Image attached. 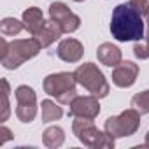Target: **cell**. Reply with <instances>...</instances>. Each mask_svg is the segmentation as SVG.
Instances as JSON below:
<instances>
[{
  "mask_svg": "<svg viewBox=\"0 0 149 149\" xmlns=\"http://www.w3.org/2000/svg\"><path fill=\"white\" fill-rule=\"evenodd\" d=\"M111 33L116 40H142L146 35L144 16L137 13L130 4H119L112 11L111 18Z\"/></svg>",
  "mask_w": 149,
  "mask_h": 149,
  "instance_id": "6da1fadb",
  "label": "cell"
},
{
  "mask_svg": "<svg viewBox=\"0 0 149 149\" xmlns=\"http://www.w3.org/2000/svg\"><path fill=\"white\" fill-rule=\"evenodd\" d=\"M40 44L35 37L32 39H16L13 42H7L6 37L0 39V61L7 70H14L25 61L32 60L39 54Z\"/></svg>",
  "mask_w": 149,
  "mask_h": 149,
  "instance_id": "7a4b0ae2",
  "label": "cell"
},
{
  "mask_svg": "<svg viewBox=\"0 0 149 149\" xmlns=\"http://www.w3.org/2000/svg\"><path fill=\"white\" fill-rule=\"evenodd\" d=\"M77 79L74 72H58V74H49L44 79V91L49 97H54L60 104L70 105V102L77 97L76 90Z\"/></svg>",
  "mask_w": 149,
  "mask_h": 149,
  "instance_id": "3957f363",
  "label": "cell"
},
{
  "mask_svg": "<svg viewBox=\"0 0 149 149\" xmlns=\"http://www.w3.org/2000/svg\"><path fill=\"white\" fill-rule=\"evenodd\" d=\"M72 132L79 139L81 144H84L86 147H93V149H112L114 147V139L111 135H107L105 132H100L95 125L93 119H86V118H74L72 121Z\"/></svg>",
  "mask_w": 149,
  "mask_h": 149,
  "instance_id": "277c9868",
  "label": "cell"
},
{
  "mask_svg": "<svg viewBox=\"0 0 149 149\" xmlns=\"http://www.w3.org/2000/svg\"><path fill=\"white\" fill-rule=\"evenodd\" d=\"M74 76L77 79V84H81L84 90H88L93 97L97 98H104L109 95V83L105 79V76L102 74V70L95 65V63H84L79 65L74 72Z\"/></svg>",
  "mask_w": 149,
  "mask_h": 149,
  "instance_id": "5b68a950",
  "label": "cell"
},
{
  "mask_svg": "<svg viewBox=\"0 0 149 149\" xmlns=\"http://www.w3.org/2000/svg\"><path fill=\"white\" fill-rule=\"evenodd\" d=\"M140 126V112L137 109H126L118 116H112L105 121V133L111 135L112 139H121V137H130L133 135Z\"/></svg>",
  "mask_w": 149,
  "mask_h": 149,
  "instance_id": "8992f818",
  "label": "cell"
},
{
  "mask_svg": "<svg viewBox=\"0 0 149 149\" xmlns=\"http://www.w3.org/2000/svg\"><path fill=\"white\" fill-rule=\"evenodd\" d=\"M14 97H16V116L21 123H32L35 114H37V97H35V91L23 84V86H18L16 91H14Z\"/></svg>",
  "mask_w": 149,
  "mask_h": 149,
  "instance_id": "52a82bcc",
  "label": "cell"
},
{
  "mask_svg": "<svg viewBox=\"0 0 149 149\" xmlns=\"http://www.w3.org/2000/svg\"><path fill=\"white\" fill-rule=\"evenodd\" d=\"M49 18L63 30V33H72L81 26V18L74 14L63 2H53L49 6Z\"/></svg>",
  "mask_w": 149,
  "mask_h": 149,
  "instance_id": "ba28073f",
  "label": "cell"
},
{
  "mask_svg": "<svg viewBox=\"0 0 149 149\" xmlns=\"http://www.w3.org/2000/svg\"><path fill=\"white\" fill-rule=\"evenodd\" d=\"M100 114V104L98 98L93 95L88 97H76L70 102V111L68 116L72 118H86V119H95Z\"/></svg>",
  "mask_w": 149,
  "mask_h": 149,
  "instance_id": "9c48e42d",
  "label": "cell"
},
{
  "mask_svg": "<svg viewBox=\"0 0 149 149\" xmlns=\"http://www.w3.org/2000/svg\"><path fill=\"white\" fill-rule=\"evenodd\" d=\"M139 76V65L133 61H121L112 70V83L118 88H130L137 81Z\"/></svg>",
  "mask_w": 149,
  "mask_h": 149,
  "instance_id": "30bf717a",
  "label": "cell"
},
{
  "mask_svg": "<svg viewBox=\"0 0 149 149\" xmlns=\"http://www.w3.org/2000/svg\"><path fill=\"white\" fill-rule=\"evenodd\" d=\"M56 54H58L60 60H63L67 63H77L83 58V54H84V47H83V44L77 39H72L70 37V39L60 40Z\"/></svg>",
  "mask_w": 149,
  "mask_h": 149,
  "instance_id": "8fae6325",
  "label": "cell"
},
{
  "mask_svg": "<svg viewBox=\"0 0 149 149\" xmlns=\"http://www.w3.org/2000/svg\"><path fill=\"white\" fill-rule=\"evenodd\" d=\"M97 56H98V61L102 65H107V67H112V68L121 63V51H119V47H116L111 42L100 44L98 49H97Z\"/></svg>",
  "mask_w": 149,
  "mask_h": 149,
  "instance_id": "7c38bea8",
  "label": "cell"
},
{
  "mask_svg": "<svg viewBox=\"0 0 149 149\" xmlns=\"http://www.w3.org/2000/svg\"><path fill=\"white\" fill-rule=\"evenodd\" d=\"M23 23H25V28L30 32V35H37L40 32V28L46 25L44 21V14L39 7H28L25 13H23Z\"/></svg>",
  "mask_w": 149,
  "mask_h": 149,
  "instance_id": "4fadbf2b",
  "label": "cell"
},
{
  "mask_svg": "<svg viewBox=\"0 0 149 149\" xmlns=\"http://www.w3.org/2000/svg\"><path fill=\"white\" fill-rule=\"evenodd\" d=\"M61 33H63V30L51 19V21H46V25L40 28V32L35 35V39L39 40V44L42 46V47H49L53 42H56L60 37H61Z\"/></svg>",
  "mask_w": 149,
  "mask_h": 149,
  "instance_id": "5bb4252c",
  "label": "cell"
},
{
  "mask_svg": "<svg viewBox=\"0 0 149 149\" xmlns=\"http://www.w3.org/2000/svg\"><path fill=\"white\" fill-rule=\"evenodd\" d=\"M42 142H44V146L49 147V149L60 147V146L65 142V132H63V128H60V126H49V128L42 133Z\"/></svg>",
  "mask_w": 149,
  "mask_h": 149,
  "instance_id": "9a60e30c",
  "label": "cell"
},
{
  "mask_svg": "<svg viewBox=\"0 0 149 149\" xmlns=\"http://www.w3.org/2000/svg\"><path fill=\"white\" fill-rule=\"evenodd\" d=\"M63 116V111L61 107L53 102V100H44L40 104V118L44 123H51V121H58L60 118Z\"/></svg>",
  "mask_w": 149,
  "mask_h": 149,
  "instance_id": "2e32d148",
  "label": "cell"
},
{
  "mask_svg": "<svg viewBox=\"0 0 149 149\" xmlns=\"http://www.w3.org/2000/svg\"><path fill=\"white\" fill-rule=\"evenodd\" d=\"M25 28L23 21H18L16 18H4L0 21V32L4 37H14L18 33H21Z\"/></svg>",
  "mask_w": 149,
  "mask_h": 149,
  "instance_id": "e0dca14e",
  "label": "cell"
},
{
  "mask_svg": "<svg viewBox=\"0 0 149 149\" xmlns=\"http://www.w3.org/2000/svg\"><path fill=\"white\" fill-rule=\"evenodd\" d=\"M132 107L137 109L140 114H149V90L137 93L132 98Z\"/></svg>",
  "mask_w": 149,
  "mask_h": 149,
  "instance_id": "ac0fdd59",
  "label": "cell"
},
{
  "mask_svg": "<svg viewBox=\"0 0 149 149\" xmlns=\"http://www.w3.org/2000/svg\"><path fill=\"white\" fill-rule=\"evenodd\" d=\"M133 54H135L139 60H147V58H149V26H147V32H146L144 39L135 42V46H133Z\"/></svg>",
  "mask_w": 149,
  "mask_h": 149,
  "instance_id": "d6986e66",
  "label": "cell"
},
{
  "mask_svg": "<svg viewBox=\"0 0 149 149\" xmlns=\"http://www.w3.org/2000/svg\"><path fill=\"white\" fill-rule=\"evenodd\" d=\"M11 114V109H9V81L7 79H2V121H7Z\"/></svg>",
  "mask_w": 149,
  "mask_h": 149,
  "instance_id": "ffe728a7",
  "label": "cell"
},
{
  "mask_svg": "<svg viewBox=\"0 0 149 149\" xmlns=\"http://www.w3.org/2000/svg\"><path fill=\"white\" fill-rule=\"evenodd\" d=\"M128 4H130L137 13H140L142 16H146V13H147V9H149V0H128Z\"/></svg>",
  "mask_w": 149,
  "mask_h": 149,
  "instance_id": "44dd1931",
  "label": "cell"
},
{
  "mask_svg": "<svg viewBox=\"0 0 149 149\" xmlns=\"http://www.w3.org/2000/svg\"><path fill=\"white\" fill-rule=\"evenodd\" d=\"M13 137H14V135H13V132H11L7 126H4V125L0 126V146H4V144H6L7 140H11Z\"/></svg>",
  "mask_w": 149,
  "mask_h": 149,
  "instance_id": "7402d4cb",
  "label": "cell"
},
{
  "mask_svg": "<svg viewBox=\"0 0 149 149\" xmlns=\"http://www.w3.org/2000/svg\"><path fill=\"white\" fill-rule=\"evenodd\" d=\"M144 18H146V23H147V26H149V9H147V13H146V16H144Z\"/></svg>",
  "mask_w": 149,
  "mask_h": 149,
  "instance_id": "603a6c76",
  "label": "cell"
},
{
  "mask_svg": "<svg viewBox=\"0 0 149 149\" xmlns=\"http://www.w3.org/2000/svg\"><path fill=\"white\" fill-rule=\"evenodd\" d=\"M146 147H149V132H147V135H146V144H144Z\"/></svg>",
  "mask_w": 149,
  "mask_h": 149,
  "instance_id": "cb8c5ba5",
  "label": "cell"
},
{
  "mask_svg": "<svg viewBox=\"0 0 149 149\" xmlns=\"http://www.w3.org/2000/svg\"><path fill=\"white\" fill-rule=\"evenodd\" d=\"M74 2H84V0H74Z\"/></svg>",
  "mask_w": 149,
  "mask_h": 149,
  "instance_id": "d4e9b609",
  "label": "cell"
}]
</instances>
